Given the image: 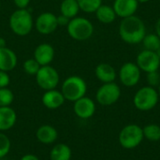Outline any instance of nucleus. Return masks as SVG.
Instances as JSON below:
<instances>
[{
  "mask_svg": "<svg viewBox=\"0 0 160 160\" xmlns=\"http://www.w3.org/2000/svg\"><path fill=\"white\" fill-rule=\"evenodd\" d=\"M146 34L144 22L136 15L122 19L119 24V36L128 44L136 45L142 43Z\"/></svg>",
  "mask_w": 160,
  "mask_h": 160,
  "instance_id": "f257e3e1",
  "label": "nucleus"
},
{
  "mask_svg": "<svg viewBox=\"0 0 160 160\" xmlns=\"http://www.w3.org/2000/svg\"><path fill=\"white\" fill-rule=\"evenodd\" d=\"M34 20L27 8H17L9 17V27L11 31L20 37L27 36L33 29Z\"/></svg>",
  "mask_w": 160,
  "mask_h": 160,
  "instance_id": "f03ea898",
  "label": "nucleus"
},
{
  "mask_svg": "<svg viewBox=\"0 0 160 160\" xmlns=\"http://www.w3.org/2000/svg\"><path fill=\"white\" fill-rule=\"evenodd\" d=\"M61 92L66 100L75 102L85 96L87 92L86 82L80 76H69L63 82Z\"/></svg>",
  "mask_w": 160,
  "mask_h": 160,
  "instance_id": "7ed1b4c3",
  "label": "nucleus"
},
{
  "mask_svg": "<svg viewBox=\"0 0 160 160\" xmlns=\"http://www.w3.org/2000/svg\"><path fill=\"white\" fill-rule=\"evenodd\" d=\"M68 34L69 37L78 41L89 39L94 34V25L90 20L84 17H75L70 19L68 25Z\"/></svg>",
  "mask_w": 160,
  "mask_h": 160,
  "instance_id": "20e7f679",
  "label": "nucleus"
},
{
  "mask_svg": "<svg viewBox=\"0 0 160 160\" xmlns=\"http://www.w3.org/2000/svg\"><path fill=\"white\" fill-rule=\"evenodd\" d=\"M159 96L158 90L152 86H143L140 88L133 97L135 108L141 112H149L158 103Z\"/></svg>",
  "mask_w": 160,
  "mask_h": 160,
  "instance_id": "39448f33",
  "label": "nucleus"
},
{
  "mask_svg": "<svg viewBox=\"0 0 160 160\" xmlns=\"http://www.w3.org/2000/svg\"><path fill=\"white\" fill-rule=\"evenodd\" d=\"M142 128L136 124H129L124 127L119 133V143L124 149L131 150L137 148L143 141Z\"/></svg>",
  "mask_w": 160,
  "mask_h": 160,
  "instance_id": "423d86ee",
  "label": "nucleus"
},
{
  "mask_svg": "<svg viewBox=\"0 0 160 160\" xmlns=\"http://www.w3.org/2000/svg\"><path fill=\"white\" fill-rule=\"evenodd\" d=\"M121 97V88L116 82L103 83L96 93V99L102 106L115 104Z\"/></svg>",
  "mask_w": 160,
  "mask_h": 160,
  "instance_id": "0eeeda50",
  "label": "nucleus"
},
{
  "mask_svg": "<svg viewBox=\"0 0 160 160\" xmlns=\"http://www.w3.org/2000/svg\"><path fill=\"white\" fill-rule=\"evenodd\" d=\"M36 82L41 89L45 91L52 90L55 89L59 84L60 76L58 71L52 66H43L36 74Z\"/></svg>",
  "mask_w": 160,
  "mask_h": 160,
  "instance_id": "6e6552de",
  "label": "nucleus"
},
{
  "mask_svg": "<svg viewBox=\"0 0 160 160\" xmlns=\"http://www.w3.org/2000/svg\"><path fill=\"white\" fill-rule=\"evenodd\" d=\"M118 76L121 83L124 86L133 87L139 83L142 77V70L136 63L127 62L121 66Z\"/></svg>",
  "mask_w": 160,
  "mask_h": 160,
  "instance_id": "1a4fd4ad",
  "label": "nucleus"
},
{
  "mask_svg": "<svg viewBox=\"0 0 160 160\" xmlns=\"http://www.w3.org/2000/svg\"><path fill=\"white\" fill-rule=\"evenodd\" d=\"M136 64L140 69L145 73L158 70L160 68V59L156 52L142 50L136 57Z\"/></svg>",
  "mask_w": 160,
  "mask_h": 160,
  "instance_id": "9d476101",
  "label": "nucleus"
},
{
  "mask_svg": "<svg viewBox=\"0 0 160 160\" xmlns=\"http://www.w3.org/2000/svg\"><path fill=\"white\" fill-rule=\"evenodd\" d=\"M34 25L37 31L42 35H50L59 26L57 22V16L50 11L40 13L34 22Z\"/></svg>",
  "mask_w": 160,
  "mask_h": 160,
  "instance_id": "9b49d317",
  "label": "nucleus"
},
{
  "mask_svg": "<svg viewBox=\"0 0 160 160\" xmlns=\"http://www.w3.org/2000/svg\"><path fill=\"white\" fill-rule=\"evenodd\" d=\"M73 111L79 118L86 120L94 116L96 112V103L92 98L84 96L74 102Z\"/></svg>",
  "mask_w": 160,
  "mask_h": 160,
  "instance_id": "f8f14e48",
  "label": "nucleus"
},
{
  "mask_svg": "<svg viewBox=\"0 0 160 160\" xmlns=\"http://www.w3.org/2000/svg\"><path fill=\"white\" fill-rule=\"evenodd\" d=\"M112 8L117 15L122 19L135 15L139 8L137 0H114Z\"/></svg>",
  "mask_w": 160,
  "mask_h": 160,
  "instance_id": "ddd939ff",
  "label": "nucleus"
},
{
  "mask_svg": "<svg viewBox=\"0 0 160 160\" xmlns=\"http://www.w3.org/2000/svg\"><path fill=\"white\" fill-rule=\"evenodd\" d=\"M54 49L49 43H41L36 47L34 51V59L40 65L49 66L54 58Z\"/></svg>",
  "mask_w": 160,
  "mask_h": 160,
  "instance_id": "4468645a",
  "label": "nucleus"
},
{
  "mask_svg": "<svg viewBox=\"0 0 160 160\" xmlns=\"http://www.w3.org/2000/svg\"><path fill=\"white\" fill-rule=\"evenodd\" d=\"M65 98L61 91L56 89L47 90L42 95V104L49 110H56L65 103Z\"/></svg>",
  "mask_w": 160,
  "mask_h": 160,
  "instance_id": "2eb2a0df",
  "label": "nucleus"
},
{
  "mask_svg": "<svg viewBox=\"0 0 160 160\" xmlns=\"http://www.w3.org/2000/svg\"><path fill=\"white\" fill-rule=\"evenodd\" d=\"M18 63L16 53L9 48H0V70L8 72L13 70Z\"/></svg>",
  "mask_w": 160,
  "mask_h": 160,
  "instance_id": "dca6fc26",
  "label": "nucleus"
},
{
  "mask_svg": "<svg viewBox=\"0 0 160 160\" xmlns=\"http://www.w3.org/2000/svg\"><path fill=\"white\" fill-rule=\"evenodd\" d=\"M95 75L97 79L103 83L113 82L117 77L115 68L107 63L98 64L95 68Z\"/></svg>",
  "mask_w": 160,
  "mask_h": 160,
  "instance_id": "f3484780",
  "label": "nucleus"
},
{
  "mask_svg": "<svg viewBox=\"0 0 160 160\" xmlns=\"http://www.w3.org/2000/svg\"><path fill=\"white\" fill-rule=\"evenodd\" d=\"M17 121L16 112L10 107H0V131L12 128Z\"/></svg>",
  "mask_w": 160,
  "mask_h": 160,
  "instance_id": "a211bd4d",
  "label": "nucleus"
},
{
  "mask_svg": "<svg viewBox=\"0 0 160 160\" xmlns=\"http://www.w3.org/2000/svg\"><path fill=\"white\" fill-rule=\"evenodd\" d=\"M36 137L38 142L44 144L53 143L58 138L57 130L50 125H43L39 127L36 132Z\"/></svg>",
  "mask_w": 160,
  "mask_h": 160,
  "instance_id": "6ab92c4d",
  "label": "nucleus"
},
{
  "mask_svg": "<svg viewBox=\"0 0 160 160\" xmlns=\"http://www.w3.org/2000/svg\"><path fill=\"white\" fill-rule=\"evenodd\" d=\"M95 13H96V17H97L98 21L101 23H104V24L112 23L117 17L112 6H110V5L102 4L96 10Z\"/></svg>",
  "mask_w": 160,
  "mask_h": 160,
  "instance_id": "aec40b11",
  "label": "nucleus"
},
{
  "mask_svg": "<svg viewBox=\"0 0 160 160\" xmlns=\"http://www.w3.org/2000/svg\"><path fill=\"white\" fill-rule=\"evenodd\" d=\"M72 152L70 147L65 143L54 145L50 152V160H70Z\"/></svg>",
  "mask_w": 160,
  "mask_h": 160,
  "instance_id": "412c9836",
  "label": "nucleus"
},
{
  "mask_svg": "<svg viewBox=\"0 0 160 160\" xmlns=\"http://www.w3.org/2000/svg\"><path fill=\"white\" fill-rule=\"evenodd\" d=\"M80 10L81 9L77 0H63L60 4L61 14L66 16L69 20L77 17Z\"/></svg>",
  "mask_w": 160,
  "mask_h": 160,
  "instance_id": "4be33fe9",
  "label": "nucleus"
},
{
  "mask_svg": "<svg viewBox=\"0 0 160 160\" xmlns=\"http://www.w3.org/2000/svg\"><path fill=\"white\" fill-rule=\"evenodd\" d=\"M144 139L149 142L160 141V126L157 124H149L142 128Z\"/></svg>",
  "mask_w": 160,
  "mask_h": 160,
  "instance_id": "5701e85b",
  "label": "nucleus"
},
{
  "mask_svg": "<svg viewBox=\"0 0 160 160\" xmlns=\"http://www.w3.org/2000/svg\"><path fill=\"white\" fill-rule=\"evenodd\" d=\"M144 50L157 52L160 47V38L155 34H146L144 38L142 41Z\"/></svg>",
  "mask_w": 160,
  "mask_h": 160,
  "instance_id": "b1692460",
  "label": "nucleus"
},
{
  "mask_svg": "<svg viewBox=\"0 0 160 160\" xmlns=\"http://www.w3.org/2000/svg\"><path fill=\"white\" fill-rule=\"evenodd\" d=\"M80 9L85 13H94L102 5V0H77Z\"/></svg>",
  "mask_w": 160,
  "mask_h": 160,
  "instance_id": "393cba45",
  "label": "nucleus"
},
{
  "mask_svg": "<svg viewBox=\"0 0 160 160\" xmlns=\"http://www.w3.org/2000/svg\"><path fill=\"white\" fill-rule=\"evenodd\" d=\"M14 100L13 92L8 87L0 88V107H8Z\"/></svg>",
  "mask_w": 160,
  "mask_h": 160,
  "instance_id": "a878e982",
  "label": "nucleus"
},
{
  "mask_svg": "<svg viewBox=\"0 0 160 160\" xmlns=\"http://www.w3.org/2000/svg\"><path fill=\"white\" fill-rule=\"evenodd\" d=\"M39 68H40V65L34 58L27 59L23 63V70L28 75L36 76Z\"/></svg>",
  "mask_w": 160,
  "mask_h": 160,
  "instance_id": "bb28decb",
  "label": "nucleus"
},
{
  "mask_svg": "<svg viewBox=\"0 0 160 160\" xmlns=\"http://www.w3.org/2000/svg\"><path fill=\"white\" fill-rule=\"evenodd\" d=\"M11 148V142L8 137L0 132V159L4 158L10 151Z\"/></svg>",
  "mask_w": 160,
  "mask_h": 160,
  "instance_id": "cd10ccee",
  "label": "nucleus"
},
{
  "mask_svg": "<svg viewBox=\"0 0 160 160\" xmlns=\"http://www.w3.org/2000/svg\"><path fill=\"white\" fill-rule=\"evenodd\" d=\"M146 80L149 86H152L154 88L158 87L160 84V73L158 70L146 73Z\"/></svg>",
  "mask_w": 160,
  "mask_h": 160,
  "instance_id": "c85d7f7f",
  "label": "nucleus"
},
{
  "mask_svg": "<svg viewBox=\"0 0 160 160\" xmlns=\"http://www.w3.org/2000/svg\"><path fill=\"white\" fill-rule=\"evenodd\" d=\"M10 82V78L8 72L0 70V88L8 87Z\"/></svg>",
  "mask_w": 160,
  "mask_h": 160,
  "instance_id": "c756f323",
  "label": "nucleus"
},
{
  "mask_svg": "<svg viewBox=\"0 0 160 160\" xmlns=\"http://www.w3.org/2000/svg\"><path fill=\"white\" fill-rule=\"evenodd\" d=\"M31 0H13L14 5L17 8H27Z\"/></svg>",
  "mask_w": 160,
  "mask_h": 160,
  "instance_id": "7c9ffc66",
  "label": "nucleus"
},
{
  "mask_svg": "<svg viewBox=\"0 0 160 160\" xmlns=\"http://www.w3.org/2000/svg\"><path fill=\"white\" fill-rule=\"evenodd\" d=\"M69 22V19L67 18L66 16L64 15H60V16H57V22H58V25H61V26H64V25H68Z\"/></svg>",
  "mask_w": 160,
  "mask_h": 160,
  "instance_id": "2f4dec72",
  "label": "nucleus"
},
{
  "mask_svg": "<svg viewBox=\"0 0 160 160\" xmlns=\"http://www.w3.org/2000/svg\"><path fill=\"white\" fill-rule=\"evenodd\" d=\"M20 160H39V158L33 154H26V155L22 156Z\"/></svg>",
  "mask_w": 160,
  "mask_h": 160,
  "instance_id": "473e14b6",
  "label": "nucleus"
},
{
  "mask_svg": "<svg viewBox=\"0 0 160 160\" xmlns=\"http://www.w3.org/2000/svg\"><path fill=\"white\" fill-rule=\"evenodd\" d=\"M156 34L160 38V18L157 21L156 23Z\"/></svg>",
  "mask_w": 160,
  "mask_h": 160,
  "instance_id": "72a5a7b5",
  "label": "nucleus"
},
{
  "mask_svg": "<svg viewBox=\"0 0 160 160\" xmlns=\"http://www.w3.org/2000/svg\"><path fill=\"white\" fill-rule=\"evenodd\" d=\"M7 47V40L4 38H0V48Z\"/></svg>",
  "mask_w": 160,
  "mask_h": 160,
  "instance_id": "f704fd0d",
  "label": "nucleus"
},
{
  "mask_svg": "<svg viewBox=\"0 0 160 160\" xmlns=\"http://www.w3.org/2000/svg\"><path fill=\"white\" fill-rule=\"evenodd\" d=\"M138 2H139V4H143V3H147V2H149L150 0H137Z\"/></svg>",
  "mask_w": 160,
  "mask_h": 160,
  "instance_id": "c9c22d12",
  "label": "nucleus"
},
{
  "mask_svg": "<svg viewBox=\"0 0 160 160\" xmlns=\"http://www.w3.org/2000/svg\"><path fill=\"white\" fill-rule=\"evenodd\" d=\"M156 52H157V54L158 55V57H159V59H160V47L158 49V51H157Z\"/></svg>",
  "mask_w": 160,
  "mask_h": 160,
  "instance_id": "e433bc0d",
  "label": "nucleus"
},
{
  "mask_svg": "<svg viewBox=\"0 0 160 160\" xmlns=\"http://www.w3.org/2000/svg\"><path fill=\"white\" fill-rule=\"evenodd\" d=\"M158 96H159V98H160V84L158 85Z\"/></svg>",
  "mask_w": 160,
  "mask_h": 160,
  "instance_id": "4c0bfd02",
  "label": "nucleus"
},
{
  "mask_svg": "<svg viewBox=\"0 0 160 160\" xmlns=\"http://www.w3.org/2000/svg\"><path fill=\"white\" fill-rule=\"evenodd\" d=\"M0 8H1V1H0Z\"/></svg>",
  "mask_w": 160,
  "mask_h": 160,
  "instance_id": "58836bf2",
  "label": "nucleus"
},
{
  "mask_svg": "<svg viewBox=\"0 0 160 160\" xmlns=\"http://www.w3.org/2000/svg\"><path fill=\"white\" fill-rule=\"evenodd\" d=\"M9 160H13V159H9Z\"/></svg>",
  "mask_w": 160,
  "mask_h": 160,
  "instance_id": "ea45409f",
  "label": "nucleus"
}]
</instances>
